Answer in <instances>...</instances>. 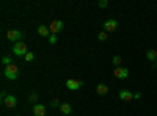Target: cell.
Masks as SVG:
<instances>
[{
  "label": "cell",
  "mask_w": 157,
  "mask_h": 116,
  "mask_svg": "<svg viewBox=\"0 0 157 116\" xmlns=\"http://www.w3.org/2000/svg\"><path fill=\"white\" fill-rule=\"evenodd\" d=\"M154 68H155V69H157V61H155V63H154Z\"/></svg>",
  "instance_id": "24"
},
{
  "label": "cell",
  "mask_w": 157,
  "mask_h": 116,
  "mask_svg": "<svg viewBox=\"0 0 157 116\" xmlns=\"http://www.w3.org/2000/svg\"><path fill=\"white\" fill-rule=\"evenodd\" d=\"M47 41L50 43V44H57V41H58V38H57V35H54V33H52L49 38H47Z\"/></svg>",
  "instance_id": "20"
},
{
  "label": "cell",
  "mask_w": 157,
  "mask_h": 116,
  "mask_svg": "<svg viewBox=\"0 0 157 116\" xmlns=\"http://www.w3.org/2000/svg\"><path fill=\"white\" fill-rule=\"evenodd\" d=\"M33 114L35 116H46V107L43 104H35L33 105Z\"/></svg>",
  "instance_id": "10"
},
{
  "label": "cell",
  "mask_w": 157,
  "mask_h": 116,
  "mask_svg": "<svg viewBox=\"0 0 157 116\" xmlns=\"http://www.w3.org/2000/svg\"><path fill=\"white\" fill-rule=\"evenodd\" d=\"M140 97H141L140 93H135V94H134V99H140Z\"/></svg>",
  "instance_id": "23"
},
{
  "label": "cell",
  "mask_w": 157,
  "mask_h": 116,
  "mask_svg": "<svg viewBox=\"0 0 157 116\" xmlns=\"http://www.w3.org/2000/svg\"><path fill=\"white\" fill-rule=\"evenodd\" d=\"M98 6H99V8H105V6H109V2H107V0H99Z\"/></svg>",
  "instance_id": "22"
},
{
  "label": "cell",
  "mask_w": 157,
  "mask_h": 116,
  "mask_svg": "<svg viewBox=\"0 0 157 116\" xmlns=\"http://www.w3.org/2000/svg\"><path fill=\"white\" fill-rule=\"evenodd\" d=\"M6 38L10 41H14V43H19L22 41V38H24V33L21 30H14V28H11L6 32Z\"/></svg>",
  "instance_id": "4"
},
{
  "label": "cell",
  "mask_w": 157,
  "mask_h": 116,
  "mask_svg": "<svg viewBox=\"0 0 157 116\" xmlns=\"http://www.w3.org/2000/svg\"><path fill=\"white\" fill-rule=\"evenodd\" d=\"M3 74H5V77H6L8 80H16V79H17V75H19V68L16 66L14 63H13L11 66L5 68Z\"/></svg>",
  "instance_id": "2"
},
{
  "label": "cell",
  "mask_w": 157,
  "mask_h": 116,
  "mask_svg": "<svg viewBox=\"0 0 157 116\" xmlns=\"http://www.w3.org/2000/svg\"><path fill=\"white\" fill-rule=\"evenodd\" d=\"M107 38H109V33H107V32H101V33H98V39H99V41H105Z\"/></svg>",
  "instance_id": "19"
},
{
  "label": "cell",
  "mask_w": 157,
  "mask_h": 116,
  "mask_svg": "<svg viewBox=\"0 0 157 116\" xmlns=\"http://www.w3.org/2000/svg\"><path fill=\"white\" fill-rule=\"evenodd\" d=\"M24 60H25V63H32V61L35 60V54H33V52H29L27 55L24 57Z\"/></svg>",
  "instance_id": "17"
},
{
  "label": "cell",
  "mask_w": 157,
  "mask_h": 116,
  "mask_svg": "<svg viewBox=\"0 0 157 116\" xmlns=\"http://www.w3.org/2000/svg\"><path fill=\"white\" fill-rule=\"evenodd\" d=\"M96 93H98L99 96H105V94L109 93V86H107L105 83H99V85L96 86Z\"/></svg>",
  "instance_id": "12"
},
{
  "label": "cell",
  "mask_w": 157,
  "mask_h": 116,
  "mask_svg": "<svg viewBox=\"0 0 157 116\" xmlns=\"http://www.w3.org/2000/svg\"><path fill=\"white\" fill-rule=\"evenodd\" d=\"M118 96H120V99L124 100V102L134 100V93H132V91H129V89H121V91L118 93Z\"/></svg>",
  "instance_id": "9"
},
{
  "label": "cell",
  "mask_w": 157,
  "mask_h": 116,
  "mask_svg": "<svg viewBox=\"0 0 157 116\" xmlns=\"http://www.w3.org/2000/svg\"><path fill=\"white\" fill-rule=\"evenodd\" d=\"M38 33L41 35V36H44V38H49V36L52 35L47 25H39V27H38Z\"/></svg>",
  "instance_id": "13"
},
{
  "label": "cell",
  "mask_w": 157,
  "mask_h": 116,
  "mask_svg": "<svg viewBox=\"0 0 157 116\" xmlns=\"http://www.w3.org/2000/svg\"><path fill=\"white\" fill-rule=\"evenodd\" d=\"M112 63L115 64L116 68H121V63H123V58H121L120 55H115V57H113V60H112Z\"/></svg>",
  "instance_id": "15"
},
{
  "label": "cell",
  "mask_w": 157,
  "mask_h": 116,
  "mask_svg": "<svg viewBox=\"0 0 157 116\" xmlns=\"http://www.w3.org/2000/svg\"><path fill=\"white\" fill-rule=\"evenodd\" d=\"M60 111H61L64 116H68V114H71V113H72V105H71V104H68V102H63V104L60 105Z\"/></svg>",
  "instance_id": "11"
},
{
  "label": "cell",
  "mask_w": 157,
  "mask_h": 116,
  "mask_svg": "<svg viewBox=\"0 0 157 116\" xmlns=\"http://www.w3.org/2000/svg\"><path fill=\"white\" fill-rule=\"evenodd\" d=\"M50 105L54 107V108L58 107V105H61V104H60V99H58V97H54V99H52V102H50Z\"/></svg>",
  "instance_id": "21"
},
{
  "label": "cell",
  "mask_w": 157,
  "mask_h": 116,
  "mask_svg": "<svg viewBox=\"0 0 157 116\" xmlns=\"http://www.w3.org/2000/svg\"><path fill=\"white\" fill-rule=\"evenodd\" d=\"M63 22L61 21H52L50 22V25H49V30H50V33H54V35H57L58 32H61L63 30Z\"/></svg>",
  "instance_id": "8"
},
{
  "label": "cell",
  "mask_w": 157,
  "mask_h": 116,
  "mask_svg": "<svg viewBox=\"0 0 157 116\" xmlns=\"http://www.w3.org/2000/svg\"><path fill=\"white\" fill-rule=\"evenodd\" d=\"M16 116H21V114H16Z\"/></svg>",
  "instance_id": "25"
},
{
  "label": "cell",
  "mask_w": 157,
  "mask_h": 116,
  "mask_svg": "<svg viewBox=\"0 0 157 116\" xmlns=\"http://www.w3.org/2000/svg\"><path fill=\"white\" fill-rule=\"evenodd\" d=\"M2 64H3L5 68H8V66H11V64H13V60L5 55V57H2Z\"/></svg>",
  "instance_id": "16"
},
{
  "label": "cell",
  "mask_w": 157,
  "mask_h": 116,
  "mask_svg": "<svg viewBox=\"0 0 157 116\" xmlns=\"http://www.w3.org/2000/svg\"><path fill=\"white\" fill-rule=\"evenodd\" d=\"M38 94L36 93H30V96H29V102H32V104L35 105V104H38Z\"/></svg>",
  "instance_id": "18"
},
{
  "label": "cell",
  "mask_w": 157,
  "mask_h": 116,
  "mask_svg": "<svg viewBox=\"0 0 157 116\" xmlns=\"http://www.w3.org/2000/svg\"><path fill=\"white\" fill-rule=\"evenodd\" d=\"M146 58H148V61H152V63H155V61H157V50H154V49H149L148 52H146Z\"/></svg>",
  "instance_id": "14"
},
{
  "label": "cell",
  "mask_w": 157,
  "mask_h": 116,
  "mask_svg": "<svg viewBox=\"0 0 157 116\" xmlns=\"http://www.w3.org/2000/svg\"><path fill=\"white\" fill-rule=\"evenodd\" d=\"M13 54H14L16 57H25V55L29 54V50H27V44H25L24 41L14 43V46H13Z\"/></svg>",
  "instance_id": "1"
},
{
  "label": "cell",
  "mask_w": 157,
  "mask_h": 116,
  "mask_svg": "<svg viewBox=\"0 0 157 116\" xmlns=\"http://www.w3.org/2000/svg\"><path fill=\"white\" fill-rule=\"evenodd\" d=\"M113 75L116 77V79H120V80H126L127 77H129V71L126 68H115Z\"/></svg>",
  "instance_id": "7"
},
{
  "label": "cell",
  "mask_w": 157,
  "mask_h": 116,
  "mask_svg": "<svg viewBox=\"0 0 157 116\" xmlns=\"http://www.w3.org/2000/svg\"><path fill=\"white\" fill-rule=\"evenodd\" d=\"M116 27H118V21L116 19H107L105 22H104V32H107V33L115 32Z\"/></svg>",
  "instance_id": "5"
},
{
  "label": "cell",
  "mask_w": 157,
  "mask_h": 116,
  "mask_svg": "<svg viewBox=\"0 0 157 116\" xmlns=\"http://www.w3.org/2000/svg\"><path fill=\"white\" fill-rule=\"evenodd\" d=\"M83 86V80L82 79H68L66 80V88L71 91H77Z\"/></svg>",
  "instance_id": "3"
},
{
  "label": "cell",
  "mask_w": 157,
  "mask_h": 116,
  "mask_svg": "<svg viewBox=\"0 0 157 116\" xmlns=\"http://www.w3.org/2000/svg\"><path fill=\"white\" fill-rule=\"evenodd\" d=\"M3 105L6 107V108H14L16 105H17V99H16V96H13V94H8L5 99H3Z\"/></svg>",
  "instance_id": "6"
}]
</instances>
